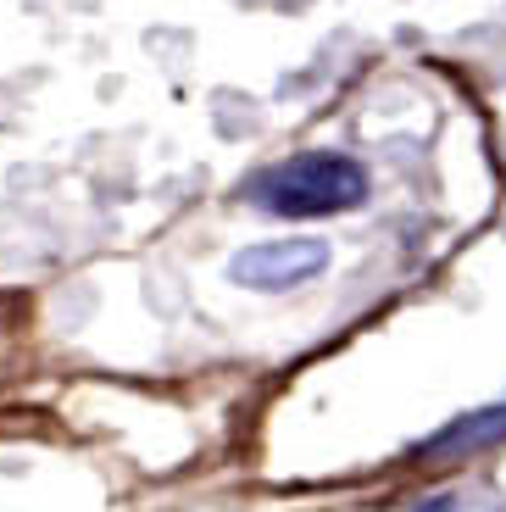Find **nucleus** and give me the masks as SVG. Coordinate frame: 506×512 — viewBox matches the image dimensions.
Wrapping results in <instances>:
<instances>
[{"instance_id": "obj_1", "label": "nucleus", "mask_w": 506, "mask_h": 512, "mask_svg": "<svg viewBox=\"0 0 506 512\" xmlns=\"http://www.w3.org/2000/svg\"><path fill=\"white\" fill-rule=\"evenodd\" d=\"M251 201L273 218H334L345 206L367 201V173L362 162L340 151H301L290 162L267 167L251 184Z\"/></svg>"}, {"instance_id": "obj_2", "label": "nucleus", "mask_w": 506, "mask_h": 512, "mask_svg": "<svg viewBox=\"0 0 506 512\" xmlns=\"http://www.w3.org/2000/svg\"><path fill=\"white\" fill-rule=\"evenodd\" d=\"M329 268V245L323 240H262L251 251L234 256V279L251 290H295V284L317 279Z\"/></svg>"}, {"instance_id": "obj_3", "label": "nucleus", "mask_w": 506, "mask_h": 512, "mask_svg": "<svg viewBox=\"0 0 506 512\" xmlns=\"http://www.w3.org/2000/svg\"><path fill=\"white\" fill-rule=\"evenodd\" d=\"M506 440V401L501 407H484V412H468L462 423H451L445 435H434L429 446H418L423 462H456V457H473V451Z\"/></svg>"}, {"instance_id": "obj_4", "label": "nucleus", "mask_w": 506, "mask_h": 512, "mask_svg": "<svg viewBox=\"0 0 506 512\" xmlns=\"http://www.w3.org/2000/svg\"><path fill=\"white\" fill-rule=\"evenodd\" d=\"M423 512H451V496H440L434 507H423Z\"/></svg>"}]
</instances>
